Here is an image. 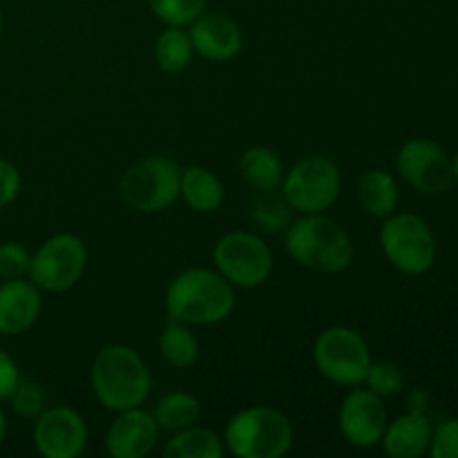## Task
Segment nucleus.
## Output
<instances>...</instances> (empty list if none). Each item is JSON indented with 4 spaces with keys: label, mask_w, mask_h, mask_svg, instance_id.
<instances>
[{
    "label": "nucleus",
    "mask_w": 458,
    "mask_h": 458,
    "mask_svg": "<svg viewBox=\"0 0 458 458\" xmlns=\"http://www.w3.org/2000/svg\"><path fill=\"white\" fill-rule=\"evenodd\" d=\"M240 174L255 191L271 195L284 182V164L280 155L267 146H253L240 157Z\"/></svg>",
    "instance_id": "6ab92c4d"
},
{
    "label": "nucleus",
    "mask_w": 458,
    "mask_h": 458,
    "mask_svg": "<svg viewBox=\"0 0 458 458\" xmlns=\"http://www.w3.org/2000/svg\"><path fill=\"white\" fill-rule=\"evenodd\" d=\"M192 40L183 27H165L155 40V58L157 65L168 74H179L188 70L192 61Z\"/></svg>",
    "instance_id": "b1692460"
},
{
    "label": "nucleus",
    "mask_w": 458,
    "mask_h": 458,
    "mask_svg": "<svg viewBox=\"0 0 458 458\" xmlns=\"http://www.w3.org/2000/svg\"><path fill=\"white\" fill-rule=\"evenodd\" d=\"M21 173L7 159H0V208L13 204L21 192Z\"/></svg>",
    "instance_id": "7c9ffc66"
},
{
    "label": "nucleus",
    "mask_w": 458,
    "mask_h": 458,
    "mask_svg": "<svg viewBox=\"0 0 458 458\" xmlns=\"http://www.w3.org/2000/svg\"><path fill=\"white\" fill-rule=\"evenodd\" d=\"M293 423L276 407L237 411L224 429V447L237 458H282L293 447Z\"/></svg>",
    "instance_id": "20e7f679"
},
{
    "label": "nucleus",
    "mask_w": 458,
    "mask_h": 458,
    "mask_svg": "<svg viewBox=\"0 0 458 458\" xmlns=\"http://www.w3.org/2000/svg\"><path fill=\"white\" fill-rule=\"evenodd\" d=\"M284 244L295 264L325 276L344 271L353 262L352 237L325 213L293 219L286 226Z\"/></svg>",
    "instance_id": "f03ea898"
},
{
    "label": "nucleus",
    "mask_w": 458,
    "mask_h": 458,
    "mask_svg": "<svg viewBox=\"0 0 458 458\" xmlns=\"http://www.w3.org/2000/svg\"><path fill=\"white\" fill-rule=\"evenodd\" d=\"M159 441V425L141 407L119 411L106 434V450L112 458H146Z\"/></svg>",
    "instance_id": "4468645a"
},
{
    "label": "nucleus",
    "mask_w": 458,
    "mask_h": 458,
    "mask_svg": "<svg viewBox=\"0 0 458 458\" xmlns=\"http://www.w3.org/2000/svg\"><path fill=\"white\" fill-rule=\"evenodd\" d=\"M396 165L401 177L425 195H441L454 182V164L438 143L411 139L398 150Z\"/></svg>",
    "instance_id": "9b49d317"
},
{
    "label": "nucleus",
    "mask_w": 458,
    "mask_h": 458,
    "mask_svg": "<svg viewBox=\"0 0 458 458\" xmlns=\"http://www.w3.org/2000/svg\"><path fill=\"white\" fill-rule=\"evenodd\" d=\"M31 253L21 242L0 244V280H18L30 276Z\"/></svg>",
    "instance_id": "c85d7f7f"
},
{
    "label": "nucleus",
    "mask_w": 458,
    "mask_h": 458,
    "mask_svg": "<svg viewBox=\"0 0 458 458\" xmlns=\"http://www.w3.org/2000/svg\"><path fill=\"white\" fill-rule=\"evenodd\" d=\"M88 267V249L72 233H58L45 240L31 255L30 280L47 293H65L79 284Z\"/></svg>",
    "instance_id": "9d476101"
},
{
    "label": "nucleus",
    "mask_w": 458,
    "mask_h": 458,
    "mask_svg": "<svg viewBox=\"0 0 458 458\" xmlns=\"http://www.w3.org/2000/svg\"><path fill=\"white\" fill-rule=\"evenodd\" d=\"M454 179H458V155H456V159H454Z\"/></svg>",
    "instance_id": "f704fd0d"
},
{
    "label": "nucleus",
    "mask_w": 458,
    "mask_h": 458,
    "mask_svg": "<svg viewBox=\"0 0 458 458\" xmlns=\"http://www.w3.org/2000/svg\"><path fill=\"white\" fill-rule=\"evenodd\" d=\"M429 454L434 458H458V419L445 420L434 429Z\"/></svg>",
    "instance_id": "c756f323"
},
{
    "label": "nucleus",
    "mask_w": 458,
    "mask_h": 458,
    "mask_svg": "<svg viewBox=\"0 0 458 458\" xmlns=\"http://www.w3.org/2000/svg\"><path fill=\"white\" fill-rule=\"evenodd\" d=\"M224 452L222 438L213 429L197 425L174 432L164 447L165 458H222Z\"/></svg>",
    "instance_id": "412c9836"
},
{
    "label": "nucleus",
    "mask_w": 458,
    "mask_h": 458,
    "mask_svg": "<svg viewBox=\"0 0 458 458\" xmlns=\"http://www.w3.org/2000/svg\"><path fill=\"white\" fill-rule=\"evenodd\" d=\"M152 376L143 358L125 344L101 349L92 362V392L110 411L141 407L150 396Z\"/></svg>",
    "instance_id": "7ed1b4c3"
},
{
    "label": "nucleus",
    "mask_w": 458,
    "mask_h": 458,
    "mask_svg": "<svg viewBox=\"0 0 458 458\" xmlns=\"http://www.w3.org/2000/svg\"><path fill=\"white\" fill-rule=\"evenodd\" d=\"M403 383H405L403 371L398 369V365L387 360L371 362L369 369H367L365 380H362V385H365L367 389H371V392L380 398L396 396L403 389Z\"/></svg>",
    "instance_id": "cd10ccee"
},
{
    "label": "nucleus",
    "mask_w": 458,
    "mask_h": 458,
    "mask_svg": "<svg viewBox=\"0 0 458 458\" xmlns=\"http://www.w3.org/2000/svg\"><path fill=\"white\" fill-rule=\"evenodd\" d=\"M407 405H410V411H419V414H425L429 407V394L425 389L416 387L414 392L407 396Z\"/></svg>",
    "instance_id": "473e14b6"
},
{
    "label": "nucleus",
    "mask_w": 458,
    "mask_h": 458,
    "mask_svg": "<svg viewBox=\"0 0 458 458\" xmlns=\"http://www.w3.org/2000/svg\"><path fill=\"white\" fill-rule=\"evenodd\" d=\"M215 268L240 289H258L273 271V250L255 233L233 231L219 237L213 250Z\"/></svg>",
    "instance_id": "1a4fd4ad"
},
{
    "label": "nucleus",
    "mask_w": 458,
    "mask_h": 458,
    "mask_svg": "<svg viewBox=\"0 0 458 458\" xmlns=\"http://www.w3.org/2000/svg\"><path fill=\"white\" fill-rule=\"evenodd\" d=\"M182 170V165L170 157H143L134 161L121 177V199L134 213H164L179 199Z\"/></svg>",
    "instance_id": "39448f33"
},
{
    "label": "nucleus",
    "mask_w": 458,
    "mask_h": 458,
    "mask_svg": "<svg viewBox=\"0 0 458 458\" xmlns=\"http://www.w3.org/2000/svg\"><path fill=\"white\" fill-rule=\"evenodd\" d=\"M282 197L293 213H327L338 201L343 191V174L338 164L325 155H309L286 170Z\"/></svg>",
    "instance_id": "423d86ee"
},
{
    "label": "nucleus",
    "mask_w": 458,
    "mask_h": 458,
    "mask_svg": "<svg viewBox=\"0 0 458 458\" xmlns=\"http://www.w3.org/2000/svg\"><path fill=\"white\" fill-rule=\"evenodd\" d=\"M208 0H148L155 18L165 27H188L206 12Z\"/></svg>",
    "instance_id": "393cba45"
},
{
    "label": "nucleus",
    "mask_w": 458,
    "mask_h": 458,
    "mask_svg": "<svg viewBox=\"0 0 458 458\" xmlns=\"http://www.w3.org/2000/svg\"><path fill=\"white\" fill-rule=\"evenodd\" d=\"M4 437H7V419H4V411L0 410V445L4 443Z\"/></svg>",
    "instance_id": "72a5a7b5"
},
{
    "label": "nucleus",
    "mask_w": 458,
    "mask_h": 458,
    "mask_svg": "<svg viewBox=\"0 0 458 458\" xmlns=\"http://www.w3.org/2000/svg\"><path fill=\"white\" fill-rule=\"evenodd\" d=\"M159 352L170 367L188 369L199 358V340L192 334L191 325L170 320L159 335Z\"/></svg>",
    "instance_id": "4be33fe9"
},
{
    "label": "nucleus",
    "mask_w": 458,
    "mask_h": 458,
    "mask_svg": "<svg viewBox=\"0 0 458 458\" xmlns=\"http://www.w3.org/2000/svg\"><path fill=\"white\" fill-rule=\"evenodd\" d=\"M3 25H4V22H3V12H0V34H3Z\"/></svg>",
    "instance_id": "c9c22d12"
},
{
    "label": "nucleus",
    "mask_w": 458,
    "mask_h": 458,
    "mask_svg": "<svg viewBox=\"0 0 458 458\" xmlns=\"http://www.w3.org/2000/svg\"><path fill=\"white\" fill-rule=\"evenodd\" d=\"M199 414L201 405L192 394L173 392L165 394V396L157 403V410L152 416H155L159 429L174 434L195 425L197 420H199Z\"/></svg>",
    "instance_id": "5701e85b"
},
{
    "label": "nucleus",
    "mask_w": 458,
    "mask_h": 458,
    "mask_svg": "<svg viewBox=\"0 0 458 458\" xmlns=\"http://www.w3.org/2000/svg\"><path fill=\"white\" fill-rule=\"evenodd\" d=\"M235 309V291L226 277L210 268H188L179 273L165 291L170 320L191 327H213L226 320Z\"/></svg>",
    "instance_id": "f257e3e1"
},
{
    "label": "nucleus",
    "mask_w": 458,
    "mask_h": 458,
    "mask_svg": "<svg viewBox=\"0 0 458 458\" xmlns=\"http://www.w3.org/2000/svg\"><path fill=\"white\" fill-rule=\"evenodd\" d=\"M34 445L45 458H76L88 445V425L72 407H47L34 423Z\"/></svg>",
    "instance_id": "ddd939ff"
},
{
    "label": "nucleus",
    "mask_w": 458,
    "mask_h": 458,
    "mask_svg": "<svg viewBox=\"0 0 458 458\" xmlns=\"http://www.w3.org/2000/svg\"><path fill=\"white\" fill-rule=\"evenodd\" d=\"M9 401H12L13 411L27 420H36L47 410V392L43 389V385L30 378H21Z\"/></svg>",
    "instance_id": "a878e982"
},
{
    "label": "nucleus",
    "mask_w": 458,
    "mask_h": 458,
    "mask_svg": "<svg viewBox=\"0 0 458 458\" xmlns=\"http://www.w3.org/2000/svg\"><path fill=\"white\" fill-rule=\"evenodd\" d=\"M291 213H293V210L286 204L284 197H282V199L264 197V199L253 204V208H250V219H253L262 231L280 233L286 231V226L291 224Z\"/></svg>",
    "instance_id": "bb28decb"
},
{
    "label": "nucleus",
    "mask_w": 458,
    "mask_h": 458,
    "mask_svg": "<svg viewBox=\"0 0 458 458\" xmlns=\"http://www.w3.org/2000/svg\"><path fill=\"white\" fill-rule=\"evenodd\" d=\"M43 309L40 289L31 280H3L0 284V334L21 335L36 325Z\"/></svg>",
    "instance_id": "dca6fc26"
},
{
    "label": "nucleus",
    "mask_w": 458,
    "mask_h": 458,
    "mask_svg": "<svg viewBox=\"0 0 458 458\" xmlns=\"http://www.w3.org/2000/svg\"><path fill=\"white\" fill-rule=\"evenodd\" d=\"M358 199H360L362 210L371 217H389L398 206L396 179L383 168L369 170L362 174L360 183H358Z\"/></svg>",
    "instance_id": "aec40b11"
},
{
    "label": "nucleus",
    "mask_w": 458,
    "mask_h": 458,
    "mask_svg": "<svg viewBox=\"0 0 458 458\" xmlns=\"http://www.w3.org/2000/svg\"><path fill=\"white\" fill-rule=\"evenodd\" d=\"M21 369L13 362V358L0 347V403L9 401V396L13 394V389L21 383Z\"/></svg>",
    "instance_id": "2f4dec72"
},
{
    "label": "nucleus",
    "mask_w": 458,
    "mask_h": 458,
    "mask_svg": "<svg viewBox=\"0 0 458 458\" xmlns=\"http://www.w3.org/2000/svg\"><path fill=\"white\" fill-rule=\"evenodd\" d=\"M380 246L394 268L405 276H423L437 259V242L419 215L398 213L385 217L380 228Z\"/></svg>",
    "instance_id": "0eeeda50"
},
{
    "label": "nucleus",
    "mask_w": 458,
    "mask_h": 458,
    "mask_svg": "<svg viewBox=\"0 0 458 458\" xmlns=\"http://www.w3.org/2000/svg\"><path fill=\"white\" fill-rule=\"evenodd\" d=\"M434 428L429 419L419 411H407L405 416L387 425L383 434L385 454L392 458H419L429 452Z\"/></svg>",
    "instance_id": "f3484780"
},
{
    "label": "nucleus",
    "mask_w": 458,
    "mask_h": 458,
    "mask_svg": "<svg viewBox=\"0 0 458 458\" xmlns=\"http://www.w3.org/2000/svg\"><path fill=\"white\" fill-rule=\"evenodd\" d=\"M313 362L327 380L343 387H358L371 365L367 340L349 327H329L313 344Z\"/></svg>",
    "instance_id": "6e6552de"
},
{
    "label": "nucleus",
    "mask_w": 458,
    "mask_h": 458,
    "mask_svg": "<svg viewBox=\"0 0 458 458\" xmlns=\"http://www.w3.org/2000/svg\"><path fill=\"white\" fill-rule=\"evenodd\" d=\"M179 197L195 213L210 215L222 208L224 204V183L213 170L204 165H191L182 170V186Z\"/></svg>",
    "instance_id": "a211bd4d"
},
{
    "label": "nucleus",
    "mask_w": 458,
    "mask_h": 458,
    "mask_svg": "<svg viewBox=\"0 0 458 458\" xmlns=\"http://www.w3.org/2000/svg\"><path fill=\"white\" fill-rule=\"evenodd\" d=\"M340 434L344 441L353 447H376L383 441V434L387 429V410L383 405V398L376 396L367 387H352V392L344 396L338 411Z\"/></svg>",
    "instance_id": "f8f14e48"
},
{
    "label": "nucleus",
    "mask_w": 458,
    "mask_h": 458,
    "mask_svg": "<svg viewBox=\"0 0 458 458\" xmlns=\"http://www.w3.org/2000/svg\"><path fill=\"white\" fill-rule=\"evenodd\" d=\"M188 27H191L188 34H191L192 49L206 61H233L235 56H240L242 47H244V34H242L240 25L226 13L204 12Z\"/></svg>",
    "instance_id": "2eb2a0df"
}]
</instances>
